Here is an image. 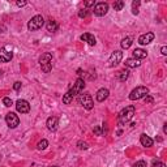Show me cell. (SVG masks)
Segmentation results:
<instances>
[{
  "label": "cell",
  "instance_id": "obj_20",
  "mask_svg": "<svg viewBox=\"0 0 167 167\" xmlns=\"http://www.w3.org/2000/svg\"><path fill=\"white\" fill-rule=\"evenodd\" d=\"M128 76H129V71H127V69H123V71H119L118 73H116V78H118L119 81H121V82H124V81L128 78Z\"/></svg>",
  "mask_w": 167,
  "mask_h": 167
},
{
  "label": "cell",
  "instance_id": "obj_28",
  "mask_svg": "<svg viewBox=\"0 0 167 167\" xmlns=\"http://www.w3.org/2000/svg\"><path fill=\"white\" fill-rule=\"evenodd\" d=\"M132 167H146V162L145 161H139V162H136V163L133 164Z\"/></svg>",
  "mask_w": 167,
  "mask_h": 167
},
{
  "label": "cell",
  "instance_id": "obj_37",
  "mask_svg": "<svg viewBox=\"0 0 167 167\" xmlns=\"http://www.w3.org/2000/svg\"><path fill=\"white\" fill-rule=\"evenodd\" d=\"M163 132L167 133V124H164V125H163Z\"/></svg>",
  "mask_w": 167,
  "mask_h": 167
},
{
  "label": "cell",
  "instance_id": "obj_7",
  "mask_svg": "<svg viewBox=\"0 0 167 167\" xmlns=\"http://www.w3.org/2000/svg\"><path fill=\"white\" fill-rule=\"evenodd\" d=\"M121 59H123V52L119 51V50L118 51H114V52L111 54V56H110V59H108V67H110V68L116 67V65L121 62Z\"/></svg>",
  "mask_w": 167,
  "mask_h": 167
},
{
  "label": "cell",
  "instance_id": "obj_13",
  "mask_svg": "<svg viewBox=\"0 0 167 167\" xmlns=\"http://www.w3.org/2000/svg\"><path fill=\"white\" fill-rule=\"evenodd\" d=\"M153 39H154V34L149 31V33H146V34L140 35L139 43H140V44H142V46H145V44H149L150 42H153Z\"/></svg>",
  "mask_w": 167,
  "mask_h": 167
},
{
  "label": "cell",
  "instance_id": "obj_26",
  "mask_svg": "<svg viewBox=\"0 0 167 167\" xmlns=\"http://www.w3.org/2000/svg\"><path fill=\"white\" fill-rule=\"evenodd\" d=\"M3 103H4V106H7V107H11V106L13 105L12 99H11L9 97H4V98H3Z\"/></svg>",
  "mask_w": 167,
  "mask_h": 167
},
{
  "label": "cell",
  "instance_id": "obj_29",
  "mask_svg": "<svg viewBox=\"0 0 167 167\" xmlns=\"http://www.w3.org/2000/svg\"><path fill=\"white\" fill-rule=\"evenodd\" d=\"M86 16H87V11L86 9H81L80 12H78V17H80V19H85Z\"/></svg>",
  "mask_w": 167,
  "mask_h": 167
},
{
  "label": "cell",
  "instance_id": "obj_19",
  "mask_svg": "<svg viewBox=\"0 0 167 167\" xmlns=\"http://www.w3.org/2000/svg\"><path fill=\"white\" fill-rule=\"evenodd\" d=\"M46 28H47V31H50V33H54V31L58 30L59 25H58V22H56L55 20H50V21L46 24Z\"/></svg>",
  "mask_w": 167,
  "mask_h": 167
},
{
  "label": "cell",
  "instance_id": "obj_31",
  "mask_svg": "<svg viewBox=\"0 0 167 167\" xmlns=\"http://www.w3.org/2000/svg\"><path fill=\"white\" fill-rule=\"evenodd\" d=\"M13 89H15L16 91H20V90H21V82H20V81H16L15 85H13Z\"/></svg>",
  "mask_w": 167,
  "mask_h": 167
},
{
  "label": "cell",
  "instance_id": "obj_14",
  "mask_svg": "<svg viewBox=\"0 0 167 167\" xmlns=\"http://www.w3.org/2000/svg\"><path fill=\"white\" fill-rule=\"evenodd\" d=\"M108 94H110V91H108V89H105V87H102V89H99L98 91H97V101L98 102H103V101H106V99L108 98Z\"/></svg>",
  "mask_w": 167,
  "mask_h": 167
},
{
  "label": "cell",
  "instance_id": "obj_12",
  "mask_svg": "<svg viewBox=\"0 0 167 167\" xmlns=\"http://www.w3.org/2000/svg\"><path fill=\"white\" fill-rule=\"evenodd\" d=\"M46 125H47V129L54 132V131L58 129V125H59V119L56 116H50L46 121Z\"/></svg>",
  "mask_w": 167,
  "mask_h": 167
},
{
  "label": "cell",
  "instance_id": "obj_18",
  "mask_svg": "<svg viewBox=\"0 0 167 167\" xmlns=\"http://www.w3.org/2000/svg\"><path fill=\"white\" fill-rule=\"evenodd\" d=\"M124 65L128 67V68H137V67L141 65V63H140V60H137V59H127L125 63H124Z\"/></svg>",
  "mask_w": 167,
  "mask_h": 167
},
{
  "label": "cell",
  "instance_id": "obj_25",
  "mask_svg": "<svg viewBox=\"0 0 167 167\" xmlns=\"http://www.w3.org/2000/svg\"><path fill=\"white\" fill-rule=\"evenodd\" d=\"M47 146H48V141L43 139V140H42V141H39V142H38V145H37V149H38V150H44V149H46Z\"/></svg>",
  "mask_w": 167,
  "mask_h": 167
},
{
  "label": "cell",
  "instance_id": "obj_34",
  "mask_svg": "<svg viewBox=\"0 0 167 167\" xmlns=\"http://www.w3.org/2000/svg\"><path fill=\"white\" fill-rule=\"evenodd\" d=\"M161 54H162V55H167V47L166 46H163L161 48Z\"/></svg>",
  "mask_w": 167,
  "mask_h": 167
},
{
  "label": "cell",
  "instance_id": "obj_11",
  "mask_svg": "<svg viewBox=\"0 0 167 167\" xmlns=\"http://www.w3.org/2000/svg\"><path fill=\"white\" fill-rule=\"evenodd\" d=\"M16 108H17V111L20 114H28L30 111V105H29L28 101H25V99H19L17 102H16Z\"/></svg>",
  "mask_w": 167,
  "mask_h": 167
},
{
  "label": "cell",
  "instance_id": "obj_9",
  "mask_svg": "<svg viewBox=\"0 0 167 167\" xmlns=\"http://www.w3.org/2000/svg\"><path fill=\"white\" fill-rule=\"evenodd\" d=\"M5 121H7V125H8L9 128H12V129L16 128L20 124V119L15 112H8L7 116H5Z\"/></svg>",
  "mask_w": 167,
  "mask_h": 167
},
{
  "label": "cell",
  "instance_id": "obj_38",
  "mask_svg": "<svg viewBox=\"0 0 167 167\" xmlns=\"http://www.w3.org/2000/svg\"><path fill=\"white\" fill-rule=\"evenodd\" d=\"M52 167H58V166H52Z\"/></svg>",
  "mask_w": 167,
  "mask_h": 167
},
{
  "label": "cell",
  "instance_id": "obj_24",
  "mask_svg": "<svg viewBox=\"0 0 167 167\" xmlns=\"http://www.w3.org/2000/svg\"><path fill=\"white\" fill-rule=\"evenodd\" d=\"M94 133H95L97 136H103V135H106V131H105V125L102 124V127H95L94 128Z\"/></svg>",
  "mask_w": 167,
  "mask_h": 167
},
{
  "label": "cell",
  "instance_id": "obj_3",
  "mask_svg": "<svg viewBox=\"0 0 167 167\" xmlns=\"http://www.w3.org/2000/svg\"><path fill=\"white\" fill-rule=\"evenodd\" d=\"M44 25V19L40 15H37L34 17H31L30 21L28 22V29L30 31H35L38 29H40Z\"/></svg>",
  "mask_w": 167,
  "mask_h": 167
},
{
  "label": "cell",
  "instance_id": "obj_36",
  "mask_svg": "<svg viewBox=\"0 0 167 167\" xmlns=\"http://www.w3.org/2000/svg\"><path fill=\"white\" fill-rule=\"evenodd\" d=\"M7 31V28L4 26V25H0V33H5Z\"/></svg>",
  "mask_w": 167,
  "mask_h": 167
},
{
  "label": "cell",
  "instance_id": "obj_8",
  "mask_svg": "<svg viewBox=\"0 0 167 167\" xmlns=\"http://www.w3.org/2000/svg\"><path fill=\"white\" fill-rule=\"evenodd\" d=\"M84 87H85V81H84L82 78H77V80H76V82L73 84V86H72L71 89L68 90V91L73 97H76L77 94H80L81 91H82Z\"/></svg>",
  "mask_w": 167,
  "mask_h": 167
},
{
  "label": "cell",
  "instance_id": "obj_21",
  "mask_svg": "<svg viewBox=\"0 0 167 167\" xmlns=\"http://www.w3.org/2000/svg\"><path fill=\"white\" fill-rule=\"evenodd\" d=\"M132 43H133V39L131 37H127V38H124V39L121 40L120 46H121V48L123 50H128L131 46H132Z\"/></svg>",
  "mask_w": 167,
  "mask_h": 167
},
{
  "label": "cell",
  "instance_id": "obj_30",
  "mask_svg": "<svg viewBox=\"0 0 167 167\" xmlns=\"http://www.w3.org/2000/svg\"><path fill=\"white\" fill-rule=\"evenodd\" d=\"M152 167H166V164L161 161H154V163H153Z\"/></svg>",
  "mask_w": 167,
  "mask_h": 167
},
{
  "label": "cell",
  "instance_id": "obj_23",
  "mask_svg": "<svg viewBox=\"0 0 167 167\" xmlns=\"http://www.w3.org/2000/svg\"><path fill=\"white\" fill-rule=\"evenodd\" d=\"M124 5H125V3H124L123 0H118V1H115V3L112 4L115 11H121L124 8Z\"/></svg>",
  "mask_w": 167,
  "mask_h": 167
},
{
  "label": "cell",
  "instance_id": "obj_5",
  "mask_svg": "<svg viewBox=\"0 0 167 167\" xmlns=\"http://www.w3.org/2000/svg\"><path fill=\"white\" fill-rule=\"evenodd\" d=\"M13 47L7 44L3 48H0V63H8L12 60L13 58V52H12Z\"/></svg>",
  "mask_w": 167,
  "mask_h": 167
},
{
  "label": "cell",
  "instance_id": "obj_27",
  "mask_svg": "<svg viewBox=\"0 0 167 167\" xmlns=\"http://www.w3.org/2000/svg\"><path fill=\"white\" fill-rule=\"evenodd\" d=\"M77 146H78V149H81V150H86V149L89 148V146H87V144L84 142V141H78Z\"/></svg>",
  "mask_w": 167,
  "mask_h": 167
},
{
  "label": "cell",
  "instance_id": "obj_35",
  "mask_svg": "<svg viewBox=\"0 0 167 167\" xmlns=\"http://www.w3.org/2000/svg\"><path fill=\"white\" fill-rule=\"evenodd\" d=\"M94 5V0H91V1H85V7H91Z\"/></svg>",
  "mask_w": 167,
  "mask_h": 167
},
{
  "label": "cell",
  "instance_id": "obj_22",
  "mask_svg": "<svg viewBox=\"0 0 167 167\" xmlns=\"http://www.w3.org/2000/svg\"><path fill=\"white\" fill-rule=\"evenodd\" d=\"M140 4H141V1H140V0H135V1H133L132 3V13L133 15H139V7H140Z\"/></svg>",
  "mask_w": 167,
  "mask_h": 167
},
{
  "label": "cell",
  "instance_id": "obj_1",
  "mask_svg": "<svg viewBox=\"0 0 167 167\" xmlns=\"http://www.w3.org/2000/svg\"><path fill=\"white\" fill-rule=\"evenodd\" d=\"M135 111H136V108L135 106H127L125 108H123L118 115V123L119 125H124V124H127L128 121L132 120L133 115H135Z\"/></svg>",
  "mask_w": 167,
  "mask_h": 167
},
{
  "label": "cell",
  "instance_id": "obj_6",
  "mask_svg": "<svg viewBox=\"0 0 167 167\" xmlns=\"http://www.w3.org/2000/svg\"><path fill=\"white\" fill-rule=\"evenodd\" d=\"M78 102H80L81 106H84V108H86V110H91L94 107V101L91 98L89 93H84V94H80L78 97Z\"/></svg>",
  "mask_w": 167,
  "mask_h": 167
},
{
  "label": "cell",
  "instance_id": "obj_32",
  "mask_svg": "<svg viewBox=\"0 0 167 167\" xmlns=\"http://www.w3.org/2000/svg\"><path fill=\"white\" fill-rule=\"evenodd\" d=\"M144 98H145V103H153L154 102V98H153L152 95H146V97H144Z\"/></svg>",
  "mask_w": 167,
  "mask_h": 167
},
{
  "label": "cell",
  "instance_id": "obj_33",
  "mask_svg": "<svg viewBox=\"0 0 167 167\" xmlns=\"http://www.w3.org/2000/svg\"><path fill=\"white\" fill-rule=\"evenodd\" d=\"M17 7H25L26 4H28V1H17Z\"/></svg>",
  "mask_w": 167,
  "mask_h": 167
},
{
  "label": "cell",
  "instance_id": "obj_4",
  "mask_svg": "<svg viewBox=\"0 0 167 167\" xmlns=\"http://www.w3.org/2000/svg\"><path fill=\"white\" fill-rule=\"evenodd\" d=\"M149 94V89L146 86H137L136 89H133L129 94L131 101H139V99L144 98Z\"/></svg>",
  "mask_w": 167,
  "mask_h": 167
},
{
  "label": "cell",
  "instance_id": "obj_10",
  "mask_svg": "<svg viewBox=\"0 0 167 167\" xmlns=\"http://www.w3.org/2000/svg\"><path fill=\"white\" fill-rule=\"evenodd\" d=\"M108 12V4L107 3H97L94 5V15L95 16H99V17H102V16L107 15Z\"/></svg>",
  "mask_w": 167,
  "mask_h": 167
},
{
  "label": "cell",
  "instance_id": "obj_2",
  "mask_svg": "<svg viewBox=\"0 0 167 167\" xmlns=\"http://www.w3.org/2000/svg\"><path fill=\"white\" fill-rule=\"evenodd\" d=\"M39 64L40 68L44 73H50L51 69H52V55L50 52H46L39 58Z\"/></svg>",
  "mask_w": 167,
  "mask_h": 167
},
{
  "label": "cell",
  "instance_id": "obj_15",
  "mask_svg": "<svg viewBox=\"0 0 167 167\" xmlns=\"http://www.w3.org/2000/svg\"><path fill=\"white\" fill-rule=\"evenodd\" d=\"M80 38H81V40L86 42L89 46H95V43H97L95 37H94V35H91V34H89V33H85V34H82Z\"/></svg>",
  "mask_w": 167,
  "mask_h": 167
},
{
  "label": "cell",
  "instance_id": "obj_16",
  "mask_svg": "<svg viewBox=\"0 0 167 167\" xmlns=\"http://www.w3.org/2000/svg\"><path fill=\"white\" fill-rule=\"evenodd\" d=\"M140 142H141L142 146H145V148H152L153 146V139H150L148 135L142 133V135L140 136Z\"/></svg>",
  "mask_w": 167,
  "mask_h": 167
},
{
  "label": "cell",
  "instance_id": "obj_17",
  "mask_svg": "<svg viewBox=\"0 0 167 167\" xmlns=\"http://www.w3.org/2000/svg\"><path fill=\"white\" fill-rule=\"evenodd\" d=\"M133 59H137V60H141V59H145L146 56H148V52H146L145 50L142 48H136L133 50Z\"/></svg>",
  "mask_w": 167,
  "mask_h": 167
}]
</instances>
